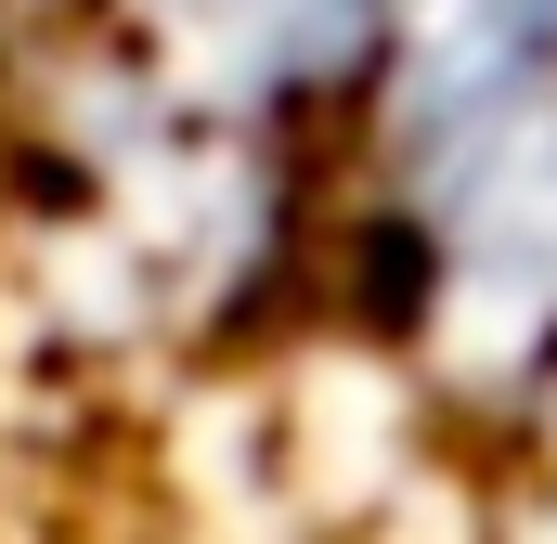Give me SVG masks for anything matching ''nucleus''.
<instances>
[{"instance_id": "nucleus-1", "label": "nucleus", "mask_w": 557, "mask_h": 544, "mask_svg": "<svg viewBox=\"0 0 557 544\" xmlns=\"http://www.w3.org/2000/svg\"><path fill=\"white\" fill-rule=\"evenodd\" d=\"M117 26H131V78L221 131L337 118L389 52V0H117Z\"/></svg>"}, {"instance_id": "nucleus-2", "label": "nucleus", "mask_w": 557, "mask_h": 544, "mask_svg": "<svg viewBox=\"0 0 557 544\" xmlns=\"http://www.w3.org/2000/svg\"><path fill=\"white\" fill-rule=\"evenodd\" d=\"M557 78V0H389V52L363 78V143L376 169H416L428 143L506 118Z\"/></svg>"}]
</instances>
